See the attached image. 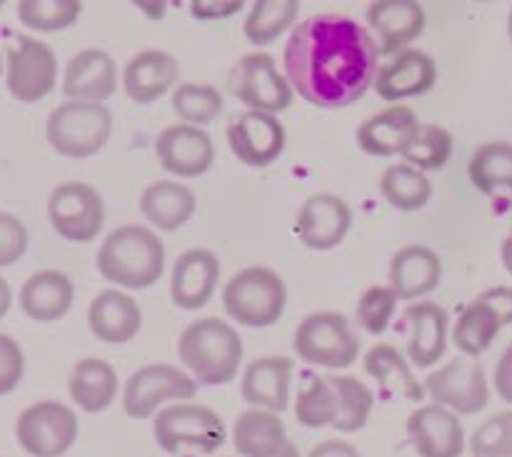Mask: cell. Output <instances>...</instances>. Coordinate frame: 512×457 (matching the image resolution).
Instances as JSON below:
<instances>
[{"mask_svg": "<svg viewBox=\"0 0 512 457\" xmlns=\"http://www.w3.org/2000/svg\"><path fill=\"white\" fill-rule=\"evenodd\" d=\"M380 45L368 25L340 13L305 18L290 30L283 73L295 93L320 110L358 103L380 70Z\"/></svg>", "mask_w": 512, "mask_h": 457, "instance_id": "6da1fadb", "label": "cell"}, {"mask_svg": "<svg viewBox=\"0 0 512 457\" xmlns=\"http://www.w3.org/2000/svg\"><path fill=\"white\" fill-rule=\"evenodd\" d=\"M95 268L125 290H148L163 278L165 245L148 225H120L100 243Z\"/></svg>", "mask_w": 512, "mask_h": 457, "instance_id": "7a4b0ae2", "label": "cell"}, {"mask_svg": "<svg viewBox=\"0 0 512 457\" xmlns=\"http://www.w3.org/2000/svg\"><path fill=\"white\" fill-rule=\"evenodd\" d=\"M178 358L198 385H230L243 363V338L225 320L200 318L180 333Z\"/></svg>", "mask_w": 512, "mask_h": 457, "instance_id": "3957f363", "label": "cell"}, {"mask_svg": "<svg viewBox=\"0 0 512 457\" xmlns=\"http://www.w3.org/2000/svg\"><path fill=\"white\" fill-rule=\"evenodd\" d=\"M285 305V280L268 265H248L238 270L223 288L225 313L243 328H270L283 318Z\"/></svg>", "mask_w": 512, "mask_h": 457, "instance_id": "277c9868", "label": "cell"}, {"mask_svg": "<svg viewBox=\"0 0 512 457\" xmlns=\"http://www.w3.org/2000/svg\"><path fill=\"white\" fill-rule=\"evenodd\" d=\"M113 135V113L105 103L65 100L45 123V140L63 158L85 160L98 155Z\"/></svg>", "mask_w": 512, "mask_h": 457, "instance_id": "5b68a950", "label": "cell"}, {"mask_svg": "<svg viewBox=\"0 0 512 457\" xmlns=\"http://www.w3.org/2000/svg\"><path fill=\"white\" fill-rule=\"evenodd\" d=\"M153 438L168 455H213L228 440V428L215 410L180 400L155 413Z\"/></svg>", "mask_w": 512, "mask_h": 457, "instance_id": "8992f818", "label": "cell"}, {"mask_svg": "<svg viewBox=\"0 0 512 457\" xmlns=\"http://www.w3.org/2000/svg\"><path fill=\"white\" fill-rule=\"evenodd\" d=\"M293 350L310 368L345 370L358 360L360 340L345 315L313 313L298 325L293 335Z\"/></svg>", "mask_w": 512, "mask_h": 457, "instance_id": "52a82bcc", "label": "cell"}, {"mask_svg": "<svg viewBox=\"0 0 512 457\" xmlns=\"http://www.w3.org/2000/svg\"><path fill=\"white\" fill-rule=\"evenodd\" d=\"M198 388V380L178 365H143L123 385V413L130 420H150L165 403L193 400Z\"/></svg>", "mask_w": 512, "mask_h": 457, "instance_id": "ba28073f", "label": "cell"}, {"mask_svg": "<svg viewBox=\"0 0 512 457\" xmlns=\"http://www.w3.org/2000/svg\"><path fill=\"white\" fill-rule=\"evenodd\" d=\"M228 88L248 110L260 113H283L293 105L295 90L270 53H245L230 68Z\"/></svg>", "mask_w": 512, "mask_h": 457, "instance_id": "9c48e42d", "label": "cell"}, {"mask_svg": "<svg viewBox=\"0 0 512 457\" xmlns=\"http://www.w3.org/2000/svg\"><path fill=\"white\" fill-rule=\"evenodd\" d=\"M80 433L78 415L58 400L28 405L15 423V440L30 457H63Z\"/></svg>", "mask_w": 512, "mask_h": 457, "instance_id": "30bf717a", "label": "cell"}, {"mask_svg": "<svg viewBox=\"0 0 512 457\" xmlns=\"http://www.w3.org/2000/svg\"><path fill=\"white\" fill-rule=\"evenodd\" d=\"M58 85V58L48 43L18 35L8 50L5 88L18 103H40Z\"/></svg>", "mask_w": 512, "mask_h": 457, "instance_id": "8fae6325", "label": "cell"}, {"mask_svg": "<svg viewBox=\"0 0 512 457\" xmlns=\"http://www.w3.org/2000/svg\"><path fill=\"white\" fill-rule=\"evenodd\" d=\"M48 220L68 243H93L105 225L103 195L88 183H60L48 198Z\"/></svg>", "mask_w": 512, "mask_h": 457, "instance_id": "7c38bea8", "label": "cell"}, {"mask_svg": "<svg viewBox=\"0 0 512 457\" xmlns=\"http://www.w3.org/2000/svg\"><path fill=\"white\" fill-rule=\"evenodd\" d=\"M425 393L433 403L458 415H478L490 403V385L478 358H455L440 365L423 380Z\"/></svg>", "mask_w": 512, "mask_h": 457, "instance_id": "4fadbf2b", "label": "cell"}, {"mask_svg": "<svg viewBox=\"0 0 512 457\" xmlns=\"http://www.w3.org/2000/svg\"><path fill=\"white\" fill-rule=\"evenodd\" d=\"M155 158L165 173L193 180L208 173L215 163V145L203 128L175 123L160 130L155 138Z\"/></svg>", "mask_w": 512, "mask_h": 457, "instance_id": "5bb4252c", "label": "cell"}, {"mask_svg": "<svg viewBox=\"0 0 512 457\" xmlns=\"http://www.w3.org/2000/svg\"><path fill=\"white\" fill-rule=\"evenodd\" d=\"M230 153L248 168H268L288 145V133L278 115L248 110L228 125Z\"/></svg>", "mask_w": 512, "mask_h": 457, "instance_id": "9a60e30c", "label": "cell"}, {"mask_svg": "<svg viewBox=\"0 0 512 457\" xmlns=\"http://www.w3.org/2000/svg\"><path fill=\"white\" fill-rule=\"evenodd\" d=\"M350 225H353V210L333 193L310 195L295 215V235L305 248L318 253L338 248L348 238Z\"/></svg>", "mask_w": 512, "mask_h": 457, "instance_id": "2e32d148", "label": "cell"}, {"mask_svg": "<svg viewBox=\"0 0 512 457\" xmlns=\"http://www.w3.org/2000/svg\"><path fill=\"white\" fill-rule=\"evenodd\" d=\"M438 83V65L425 50L405 48L390 55L385 65H380L375 75V93L385 103H400L408 98H420L430 93Z\"/></svg>", "mask_w": 512, "mask_h": 457, "instance_id": "e0dca14e", "label": "cell"}, {"mask_svg": "<svg viewBox=\"0 0 512 457\" xmlns=\"http://www.w3.org/2000/svg\"><path fill=\"white\" fill-rule=\"evenodd\" d=\"M370 33L380 45V55H395L423 35L428 15L420 0H373L368 5Z\"/></svg>", "mask_w": 512, "mask_h": 457, "instance_id": "ac0fdd59", "label": "cell"}, {"mask_svg": "<svg viewBox=\"0 0 512 457\" xmlns=\"http://www.w3.org/2000/svg\"><path fill=\"white\" fill-rule=\"evenodd\" d=\"M408 438L420 457H463L465 430L460 415L443 405H420L408 418Z\"/></svg>", "mask_w": 512, "mask_h": 457, "instance_id": "d6986e66", "label": "cell"}, {"mask_svg": "<svg viewBox=\"0 0 512 457\" xmlns=\"http://www.w3.org/2000/svg\"><path fill=\"white\" fill-rule=\"evenodd\" d=\"M220 280V260L208 248H190L178 255L170 273V300L175 308L195 310L205 308L215 295Z\"/></svg>", "mask_w": 512, "mask_h": 457, "instance_id": "ffe728a7", "label": "cell"}, {"mask_svg": "<svg viewBox=\"0 0 512 457\" xmlns=\"http://www.w3.org/2000/svg\"><path fill=\"white\" fill-rule=\"evenodd\" d=\"M118 93V65L100 48H85L68 60L63 73V95L68 100L105 103Z\"/></svg>", "mask_w": 512, "mask_h": 457, "instance_id": "44dd1931", "label": "cell"}, {"mask_svg": "<svg viewBox=\"0 0 512 457\" xmlns=\"http://www.w3.org/2000/svg\"><path fill=\"white\" fill-rule=\"evenodd\" d=\"M403 320L408 323V360L413 368H435L448 350V310L433 300H425L408 305Z\"/></svg>", "mask_w": 512, "mask_h": 457, "instance_id": "7402d4cb", "label": "cell"}, {"mask_svg": "<svg viewBox=\"0 0 512 457\" xmlns=\"http://www.w3.org/2000/svg\"><path fill=\"white\" fill-rule=\"evenodd\" d=\"M418 113L408 105H388L380 113L370 115L355 133L360 150L373 158L403 155L420 130Z\"/></svg>", "mask_w": 512, "mask_h": 457, "instance_id": "603a6c76", "label": "cell"}, {"mask_svg": "<svg viewBox=\"0 0 512 457\" xmlns=\"http://www.w3.org/2000/svg\"><path fill=\"white\" fill-rule=\"evenodd\" d=\"M180 63L168 50L148 48L125 63L123 83L125 95L138 105H150L178 85Z\"/></svg>", "mask_w": 512, "mask_h": 457, "instance_id": "cb8c5ba5", "label": "cell"}, {"mask_svg": "<svg viewBox=\"0 0 512 457\" xmlns=\"http://www.w3.org/2000/svg\"><path fill=\"white\" fill-rule=\"evenodd\" d=\"M295 363L288 355H265L245 368L240 393L250 408H265L273 413H285L290 405V385H293Z\"/></svg>", "mask_w": 512, "mask_h": 457, "instance_id": "d4e9b609", "label": "cell"}, {"mask_svg": "<svg viewBox=\"0 0 512 457\" xmlns=\"http://www.w3.org/2000/svg\"><path fill=\"white\" fill-rule=\"evenodd\" d=\"M88 325L93 338L105 345H125L143 328V310L123 290L108 288L90 303Z\"/></svg>", "mask_w": 512, "mask_h": 457, "instance_id": "484cf974", "label": "cell"}, {"mask_svg": "<svg viewBox=\"0 0 512 457\" xmlns=\"http://www.w3.org/2000/svg\"><path fill=\"white\" fill-rule=\"evenodd\" d=\"M388 278L400 300L425 298L443 280V260L428 245H405L390 258Z\"/></svg>", "mask_w": 512, "mask_h": 457, "instance_id": "4316f807", "label": "cell"}, {"mask_svg": "<svg viewBox=\"0 0 512 457\" xmlns=\"http://www.w3.org/2000/svg\"><path fill=\"white\" fill-rule=\"evenodd\" d=\"M75 285L63 270H38L23 283L18 305L25 318L35 323H55L73 308Z\"/></svg>", "mask_w": 512, "mask_h": 457, "instance_id": "83f0119b", "label": "cell"}, {"mask_svg": "<svg viewBox=\"0 0 512 457\" xmlns=\"http://www.w3.org/2000/svg\"><path fill=\"white\" fill-rule=\"evenodd\" d=\"M198 198L178 180H155L140 195V213L153 228L175 233L193 220Z\"/></svg>", "mask_w": 512, "mask_h": 457, "instance_id": "f1b7e54d", "label": "cell"}, {"mask_svg": "<svg viewBox=\"0 0 512 457\" xmlns=\"http://www.w3.org/2000/svg\"><path fill=\"white\" fill-rule=\"evenodd\" d=\"M365 373L378 380L385 395L410 400V403H423L428 398L425 385L415 378L413 363L390 343H378L365 353Z\"/></svg>", "mask_w": 512, "mask_h": 457, "instance_id": "f546056e", "label": "cell"}, {"mask_svg": "<svg viewBox=\"0 0 512 457\" xmlns=\"http://www.w3.org/2000/svg\"><path fill=\"white\" fill-rule=\"evenodd\" d=\"M118 385V373L113 365L100 358H83L70 370L68 393L83 413L98 415L115 403Z\"/></svg>", "mask_w": 512, "mask_h": 457, "instance_id": "4dcf8cb0", "label": "cell"}, {"mask_svg": "<svg viewBox=\"0 0 512 457\" xmlns=\"http://www.w3.org/2000/svg\"><path fill=\"white\" fill-rule=\"evenodd\" d=\"M288 440L285 423L273 410L250 408L233 425V448L240 457H270Z\"/></svg>", "mask_w": 512, "mask_h": 457, "instance_id": "1f68e13d", "label": "cell"}, {"mask_svg": "<svg viewBox=\"0 0 512 457\" xmlns=\"http://www.w3.org/2000/svg\"><path fill=\"white\" fill-rule=\"evenodd\" d=\"M503 328L505 325L498 310L478 295L458 315V323L453 328V343L468 358H480L483 353H488Z\"/></svg>", "mask_w": 512, "mask_h": 457, "instance_id": "d6a6232c", "label": "cell"}, {"mask_svg": "<svg viewBox=\"0 0 512 457\" xmlns=\"http://www.w3.org/2000/svg\"><path fill=\"white\" fill-rule=\"evenodd\" d=\"M470 183L488 198L498 193L512 195V143H483L475 148L468 163Z\"/></svg>", "mask_w": 512, "mask_h": 457, "instance_id": "836d02e7", "label": "cell"}, {"mask_svg": "<svg viewBox=\"0 0 512 457\" xmlns=\"http://www.w3.org/2000/svg\"><path fill=\"white\" fill-rule=\"evenodd\" d=\"M300 0H253L250 13L245 15L243 33L250 45H273L280 35L298 25Z\"/></svg>", "mask_w": 512, "mask_h": 457, "instance_id": "e575fe53", "label": "cell"}, {"mask_svg": "<svg viewBox=\"0 0 512 457\" xmlns=\"http://www.w3.org/2000/svg\"><path fill=\"white\" fill-rule=\"evenodd\" d=\"M380 193L400 213H415L423 210L433 198V183L423 170H418L410 163H398L385 168L380 178Z\"/></svg>", "mask_w": 512, "mask_h": 457, "instance_id": "d590c367", "label": "cell"}, {"mask_svg": "<svg viewBox=\"0 0 512 457\" xmlns=\"http://www.w3.org/2000/svg\"><path fill=\"white\" fill-rule=\"evenodd\" d=\"M338 418V395L330 375H308L295 398V420L303 428H333Z\"/></svg>", "mask_w": 512, "mask_h": 457, "instance_id": "8d00e7d4", "label": "cell"}, {"mask_svg": "<svg viewBox=\"0 0 512 457\" xmlns=\"http://www.w3.org/2000/svg\"><path fill=\"white\" fill-rule=\"evenodd\" d=\"M330 380H333L335 395H338V418H335L333 428L343 435L358 433L368 425L370 413L375 408V393L350 375H330Z\"/></svg>", "mask_w": 512, "mask_h": 457, "instance_id": "74e56055", "label": "cell"}, {"mask_svg": "<svg viewBox=\"0 0 512 457\" xmlns=\"http://www.w3.org/2000/svg\"><path fill=\"white\" fill-rule=\"evenodd\" d=\"M170 108L180 123L203 128L223 113V93L210 83H178L170 95Z\"/></svg>", "mask_w": 512, "mask_h": 457, "instance_id": "f35d334b", "label": "cell"}, {"mask_svg": "<svg viewBox=\"0 0 512 457\" xmlns=\"http://www.w3.org/2000/svg\"><path fill=\"white\" fill-rule=\"evenodd\" d=\"M83 13V0H20L18 20L35 33H60L73 28Z\"/></svg>", "mask_w": 512, "mask_h": 457, "instance_id": "ab89813d", "label": "cell"}, {"mask_svg": "<svg viewBox=\"0 0 512 457\" xmlns=\"http://www.w3.org/2000/svg\"><path fill=\"white\" fill-rule=\"evenodd\" d=\"M400 158L405 163L415 165L423 173H433V170H443L448 160L453 158V135L443 128V125H420L418 135L413 143L408 145Z\"/></svg>", "mask_w": 512, "mask_h": 457, "instance_id": "60d3db41", "label": "cell"}, {"mask_svg": "<svg viewBox=\"0 0 512 457\" xmlns=\"http://www.w3.org/2000/svg\"><path fill=\"white\" fill-rule=\"evenodd\" d=\"M398 293L390 285H373L360 295L355 305V323L370 335H383L393 323V315L398 310Z\"/></svg>", "mask_w": 512, "mask_h": 457, "instance_id": "b9f144b4", "label": "cell"}, {"mask_svg": "<svg viewBox=\"0 0 512 457\" xmlns=\"http://www.w3.org/2000/svg\"><path fill=\"white\" fill-rule=\"evenodd\" d=\"M473 457H512V410L493 415L470 435Z\"/></svg>", "mask_w": 512, "mask_h": 457, "instance_id": "7bdbcfd3", "label": "cell"}, {"mask_svg": "<svg viewBox=\"0 0 512 457\" xmlns=\"http://www.w3.org/2000/svg\"><path fill=\"white\" fill-rule=\"evenodd\" d=\"M28 253V228L23 220L0 210V268H10Z\"/></svg>", "mask_w": 512, "mask_h": 457, "instance_id": "ee69618b", "label": "cell"}, {"mask_svg": "<svg viewBox=\"0 0 512 457\" xmlns=\"http://www.w3.org/2000/svg\"><path fill=\"white\" fill-rule=\"evenodd\" d=\"M25 375V353L18 340L0 333V398L10 395Z\"/></svg>", "mask_w": 512, "mask_h": 457, "instance_id": "f6af8a7d", "label": "cell"}, {"mask_svg": "<svg viewBox=\"0 0 512 457\" xmlns=\"http://www.w3.org/2000/svg\"><path fill=\"white\" fill-rule=\"evenodd\" d=\"M245 8V0H190V15L195 20H228Z\"/></svg>", "mask_w": 512, "mask_h": 457, "instance_id": "bcb514c9", "label": "cell"}, {"mask_svg": "<svg viewBox=\"0 0 512 457\" xmlns=\"http://www.w3.org/2000/svg\"><path fill=\"white\" fill-rule=\"evenodd\" d=\"M495 390L505 403L512 405V343L503 350L498 365H495Z\"/></svg>", "mask_w": 512, "mask_h": 457, "instance_id": "7dc6e473", "label": "cell"}, {"mask_svg": "<svg viewBox=\"0 0 512 457\" xmlns=\"http://www.w3.org/2000/svg\"><path fill=\"white\" fill-rule=\"evenodd\" d=\"M480 298L488 300L498 315L503 318V325H512V288L508 285H498V288H490L485 293H480Z\"/></svg>", "mask_w": 512, "mask_h": 457, "instance_id": "c3c4849f", "label": "cell"}, {"mask_svg": "<svg viewBox=\"0 0 512 457\" xmlns=\"http://www.w3.org/2000/svg\"><path fill=\"white\" fill-rule=\"evenodd\" d=\"M308 457H360V453L345 440H325V443L315 445Z\"/></svg>", "mask_w": 512, "mask_h": 457, "instance_id": "681fc988", "label": "cell"}, {"mask_svg": "<svg viewBox=\"0 0 512 457\" xmlns=\"http://www.w3.org/2000/svg\"><path fill=\"white\" fill-rule=\"evenodd\" d=\"M148 20H163L173 0H130Z\"/></svg>", "mask_w": 512, "mask_h": 457, "instance_id": "f907efd6", "label": "cell"}, {"mask_svg": "<svg viewBox=\"0 0 512 457\" xmlns=\"http://www.w3.org/2000/svg\"><path fill=\"white\" fill-rule=\"evenodd\" d=\"M10 305H13V290H10L8 280H5L3 275H0V320H3L5 315H8Z\"/></svg>", "mask_w": 512, "mask_h": 457, "instance_id": "816d5d0a", "label": "cell"}, {"mask_svg": "<svg viewBox=\"0 0 512 457\" xmlns=\"http://www.w3.org/2000/svg\"><path fill=\"white\" fill-rule=\"evenodd\" d=\"M500 260H503L505 270L512 275V235L503 240V245H500Z\"/></svg>", "mask_w": 512, "mask_h": 457, "instance_id": "f5cc1de1", "label": "cell"}, {"mask_svg": "<svg viewBox=\"0 0 512 457\" xmlns=\"http://www.w3.org/2000/svg\"><path fill=\"white\" fill-rule=\"evenodd\" d=\"M270 457H300V450H298V445L293 443V440H288V443H285L283 448L278 450V453L270 455Z\"/></svg>", "mask_w": 512, "mask_h": 457, "instance_id": "db71d44e", "label": "cell"}, {"mask_svg": "<svg viewBox=\"0 0 512 457\" xmlns=\"http://www.w3.org/2000/svg\"><path fill=\"white\" fill-rule=\"evenodd\" d=\"M508 38H510V45H512V8H510V15H508Z\"/></svg>", "mask_w": 512, "mask_h": 457, "instance_id": "11a10c76", "label": "cell"}, {"mask_svg": "<svg viewBox=\"0 0 512 457\" xmlns=\"http://www.w3.org/2000/svg\"><path fill=\"white\" fill-rule=\"evenodd\" d=\"M0 75H3V55H0Z\"/></svg>", "mask_w": 512, "mask_h": 457, "instance_id": "9f6ffc18", "label": "cell"}, {"mask_svg": "<svg viewBox=\"0 0 512 457\" xmlns=\"http://www.w3.org/2000/svg\"><path fill=\"white\" fill-rule=\"evenodd\" d=\"M478 3H495V0H478Z\"/></svg>", "mask_w": 512, "mask_h": 457, "instance_id": "6f0895ef", "label": "cell"}, {"mask_svg": "<svg viewBox=\"0 0 512 457\" xmlns=\"http://www.w3.org/2000/svg\"><path fill=\"white\" fill-rule=\"evenodd\" d=\"M5 3H8V0H0V10H3V5H5Z\"/></svg>", "mask_w": 512, "mask_h": 457, "instance_id": "680465c9", "label": "cell"}]
</instances>
